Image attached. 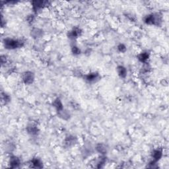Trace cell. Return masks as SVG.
I'll list each match as a JSON object with an SVG mask.
<instances>
[{
	"instance_id": "cell-1",
	"label": "cell",
	"mask_w": 169,
	"mask_h": 169,
	"mask_svg": "<svg viewBox=\"0 0 169 169\" xmlns=\"http://www.w3.org/2000/svg\"><path fill=\"white\" fill-rule=\"evenodd\" d=\"M25 42L21 39L7 38L4 40V47L7 50H15L20 48L24 46Z\"/></svg>"
},
{
	"instance_id": "cell-2",
	"label": "cell",
	"mask_w": 169,
	"mask_h": 169,
	"mask_svg": "<svg viewBox=\"0 0 169 169\" xmlns=\"http://www.w3.org/2000/svg\"><path fill=\"white\" fill-rule=\"evenodd\" d=\"M144 23L149 25L159 26L162 23V17L158 13H151L144 17Z\"/></svg>"
},
{
	"instance_id": "cell-3",
	"label": "cell",
	"mask_w": 169,
	"mask_h": 169,
	"mask_svg": "<svg viewBox=\"0 0 169 169\" xmlns=\"http://www.w3.org/2000/svg\"><path fill=\"white\" fill-rule=\"evenodd\" d=\"M22 81L25 85H30L33 83L35 79V75L33 72H31V71H27L23 73L22 75Z\"/></svg>"
},
{
	"instance_id": "cell-4",
	"label": "cell",
	"mask_w": 169,
	"mask_h": 169,
	"mask_svg": "<svg viewBox=\"0 0 169 169\" xmlns=\"http://www.w3.org/2000/svg\"><path fill=\"white\" fill-rule=\"evenodd\" d=\"M83 78L84 79L86 82L89 83H94L99 81L100 79V76L99 73L97 72H91L88 74L84 75Z\"/></svg>"
},
{
	"instance_id": "cell-5",
	"label": "cell",
	"mask_w": 169,
	"mask_h": 169,
	"mask_svg": "<svg viewBox=\"0 0 169 169\" xmlns=\"http://www.w3.org/2000/svg\"><path fill=\"white\" fill-rule=\"evenodd\" d=\"M82 31L81 30V29H79L78 27H75L73 28L72 30H71L70 31L68 32L67 33V37L71 40H76L77 38L79 37L81 35Z\"/></svg>"
},
{
	"instance_id": "cell-6",
	"label": "cell",
	"mask_w": 169,
	"mask_h": 169,
	"mask_svg": "<svg viewBox=\"0 0 169 169\" xmlns=\"http://www.w3.org/2000/svg\"><path fill=\"white\" fill-rule=\"evenodd\" d=\"M32 9L34 12H38V11L42 10L44 7L46 6V5L48 4V1H32Z\"/></svg>"
},
{
	"instance_id": "cell-7",
	"label": "cell",
	"mask_w": 169,
	"mask_h": 169,
	"mask_svg": "<svg viewBox=\"0 0 169 169\" xmlns=\"http://www.w3.org/2000/svg\"><path fill=\"white\" fill-rule=\"evenodd\" d=\"M20 164H21V162H20V160L19 157H17V156H11L10 157V161H9V165H10V167L11 168H19Z\"/></svg>"
},
{
	"instance_id": "cell-8",
	"label": "cell",
	"mask_w": 169,
	"mask_h": 169,
	"mask_svg": "<svg viewBox=\"0 0 169 169\" xmlns=\"http://www.w3.org/2000/svg\"><path fill=\"white\" fill-rule=\"evenodd\" d=\"M30 167L34 168H42L43 167V162L38 157H34L30 161Z\"/></svg>"
},
{
	"instance_id": "cell-9",
	"label": "cell",
	"mask_w": 169,
	"mask_h": 169,
	"mask_svg": "<svg viewBox=\"0 0 169 169\" xmlns=\"http://www.w3.org/2000/svg\"><path fill=\"white\" fill-rule=\"evenodd\" d=\"M26 131L31 135H37L39 133V129L34 124H30L26 127Z\"/></svg>"
},
{
	"instance_id": "cell-10",
	"label": "cell",
	"mask_w": 169,
	"mask_h": 169,
	"mask_svg": "<svg viewBox=\"0 0 169 169\" xmlns=\"http://www.w3.org/2000/svg\"><path fill=\"white\" fill-rule=\"evenodd\" d=\"M44 34L43 31L42 29H38V28H34L31 30V35L32 38H35V39H37V38H40L41 37H42Z\"/></svg>"
},
{
	"instance_id": "cell-11",
	"label": "cell",
	"mask_w": 169,
	"mask_h": 169,
	"mask_svg": "<svg viewBox=\"0 0 169 169\" xmlns=\"http://www.w3.org/2000/svg\"><path fill=\"white\" fill-rule=\"evenodd\" d=\"M152 159L153 161L157 162L161 159L162 156V150L161 149H157L153 151L152 153Z\"/></svg>"
},
{
	"instance_id": "cell-12",
	"label": "cell",
	"mask_w": 169,
	"mask_h": 169,
	"mask_svg": "<svg viewBox=\"0 0 169 169\" xmlns=\"http://www.w3.org/2000/svg\"><path fill=\"white\" fill-rule=\"evenodd\" d=\"M116 71L118 76H119L120 78L124 79L126 78L127 71L125 67L123 66H118L116 68Z\"/></svg>"
},
{
	"instance_id": "cell-13",
	"label": "cell",
	"mask_w": 169,
	"mask_h": 169,
	"mask_svg": "<svg viewBox=\"0 0 169 169\" xmlns=\"http://www.w3.org/2000/svg\"><path fill=\"white\" fill-rule=\"evenodd\" d=\"M52 105L55 108V109L56 110V111H57L58 112L62 110L64 108L63 103H62L61 100L59 99V98H57V99H56L54 101H53Z\"/></svg>"
},
{
	"instance_id": "cell-14",
	"label": "cell",
	"mask_w": 169,
	"mask_h": 169,
	"mask_svg": "<svg viewBox=\"0 0 169 169\" xmlns=\"http://www.w3.org/2000/svg\"><path fill=\"white\" fill-rule=\"evenodd\" d=\"M149 58V53L147 52H143L138 56V59L141 63L146 64Z\"/></svg>"
},
{
	"instance_id": "cell-15",
	"label": "cell",
	"mask_w": 169,
	"mask_h": 169,
	"mask_svg": "<svg viewBox=\"0 0 169 169\" xmlns=\"http://www.w3.org/2000/svg\"><path fill=\"white\" fill-rule=\"evenodd\" d=\"M77 142V139L73 135H69L67 137L64 141V144L66 147H71L72 145H75Z\"/></svg>"
},
{
	"instance_id": "cell-16",
	"label": "cell",
	"mask_w": 169,
	"mask_h": 169,
	"mask_svg": "<svg viewBox=\"0 0 169 169\" xmlns=\"http://www.w3.org/2000/svg\"><path fill=\"white\" fill-rule=\"evenodd\" d=\"M95 149L98 153H99L102 155H106V153H107V147L103 143H98L96 145Z\"/></svg>"
},
{
	"instance_id": "cell-17",
	"label": "cell",
	"mask_w": 169,
	"mask_h": 169,
	"mask_svg": "<svg viewBox=\"0 0 169 169\" xmlns=\"http://www.w3.org/2000/svg\"><path fill=\"white\" fill-rule=\"evenodd\" d=\"M58 114L59 116V117L64 120H69L71 116V114L69 112V111L67 110H65L64 108L62 110L58 112Z\"/></svg>"
},
{
	"instance_id": "cell-18",
	"label": "cell",
	"mask_w": 169,
	"mask_h": 169,
	"mask_svg": "<svg viewBox=\"0 0 169 169\" xmlns=\"http://www.w3.org/2000/svg\"><path fill=\"white\" fill-rule=\"evenodd\" d=\"M1 101L4 102L5 105H7L11 101V97L8 94L5 93H1Z\"/></svg>"
},
{
	"instance_id": "cell-19",
	"label": "cell",
	"mask_w": 169,
	"mask_h": 169,
	"mask_svg": "<svg viewBox=\"0 0 169 169\" xmlns=\"http://www.w3.org/2000/svg\"><path fill=\"white\" fill-rule=\"evenodd\" d=\"M106 163V158L104 156H102L101 157L98 159V161H97V168H102L103 167L104 165Z\"/></svg>"
},
{
	"instance_id": "cell-20",
	"label": "cell",
	"mask_w": 169,
	"mask_h": 169,
	"mask_svg": "<svg viewBox=\"0 0 169 169\" xmlns=\"http://www.w3.org/2000/svg\"><path fill=\"white\" fill-rule=\"evenodd\" d=\"M72 52L73 53V55L78 56L81 54V50H80L78 46H77L76 45H73L72 47Z\"/></svg>"
},
{
	"instance_id": "cell-21",
	"label": "cell",
	"mask_w": 169,
	"mask_h": 169,
	"mask_svg": "<svg viewBox=\"0 0 169 169\" xmlns=\"http://www.w3.org/2000/svg\"><path fill=\"white\" fill-rule=\"evenodd\" d=\"M117 49L118 50V52H120L121 53H125L127 50L126 46L124 45V44H120L119 45L117 46Z\"/></svg>"
},
{
	"instance_id": "cell-22",
	"label": "cell",
	"mask_w": 169,
	"mask_h": 169,
	"mask_svg": "<svg viewBox=\"0 0 169 169\" xmlns=\"http://www.w3.org/2000/svg\"><path fill=\"white\" fill-rule=\"evenodd\" d=\"M34 20V16L33 15H28L27 18H26V20L29 23H32L33 22V20Z\"/></svg>"
}]
</instances>
